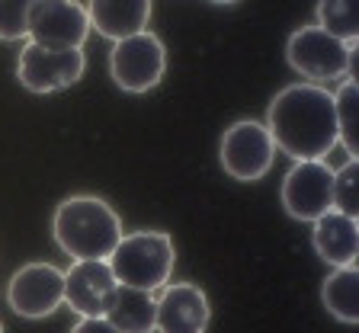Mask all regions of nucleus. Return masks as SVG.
<instances>
[{
	"label": "nucleus",
	"instance_id": "obj_1",
	"mask_svg": "<svg viewBox=\"0 0 359 333\" xmlns=\"http://www.w3.org/2000/svg\"><path fill=\"white\" fill-rule=\"evenodd\" d=\"M266 132L292 161H324L337 148L334 93L321 83H289L269 100Z\"/></svg>",
	"mask_w": 359,
	"mask_h": 333
},
{
	"label": "nucleus",
	"instance_id": "obj_2",
	"mask_svg": "<svg viewBox=\"0 0 359 333\" xmlns=\"http://www.w3.org/2000/svg\"><path fill=\"white\" fill-rule=\"evenodd\" d=\"M52 234L71 259H109L122 240V222L100 196H71L55 208Z\"/></svg>",
	"mask_w": 359,
	"mask_h": 333
},
{
	"label": "nucleus",
	"instance_id": "obj_3",
	"mask_svg": "<svg viewBox=\"0 0 359 333\" xmlns=\"http://www.w3.org/2000/svg\"><path fill=\"white\" fill-rule=\"evenodd\" d=\"M106 263L119 285L157 292L164 289L173 273L177 247L164 231H135V234H122V240L116 244Z\"/></svg>",
	"mask_w": 359,
	"mask_h": 333
},
{
	"label": "nucleus",
	"instance_id": "obj_4",
	"mask_svg": "<svg viewBox=\"0 0 359 333\" xmlns=\"http://www.w3.org/2000/svg\"><path fill=\"white\" fill-rule=\"evenodd\" d=\"M353 52H356L353 45L334 39L321 26H299L285 42V61L308 83L344 81L350 74Z\"/></svg>",
	"mask_w": 359,
	"mask_h": 333
},
{
	"label": "nucleus",
	"instance_id": "obj_5",
	"mask_svg": "<svg viewBox=\"0 0 359 333\" xmlns=\"http://www.w3.org/2000/svg\"><path fill=\"white\" fill-rule=\"evenodd\" d=\"M167 67V48L154 32H135L119 39L109 55V74L126 93H148L161 83Z\"/></svg>",
	"mask_w": 359,
	"mask_h": 333
},
{
	"label": "nucleus",
	"instance_id": "obj_6",
	"mask_svg": "<svg viewBox=\"0 0 359 333\" xmlns=\"http://www.w3.org/2000/svg\"><path fill=\"white\" fill-rule=\"evenodd\" d=\"M273 157H276V144L269 138L266 125L257 118H238L222 135L218 161H222L224 173L241 183H254V179L266 177Z\"/></svg>",
	"mask_w": 359,
	"mask_h": 333
},
{
	"label": "nucleus",
	"instance_id": "obj_7",
	"mask_svg": "<svg viewBox=\"0 0 359 333\" xmlns=\"http://www.w3.org/2000/svg\"><path fill=\"white\" fill-rule=\"evenodd\" d=\"M83 48H67V52H55V48H42L36 42L22 45V55L16 61V81L32 93H58L67 90L83 77Z\"/></svg>",
	"mask_w": 359,
	"mask_h": 333
},
{
	"label": "nucleus",
	"instance_id": "obj_8",
	"mask_svg": "<svg viewBox=\"0 0 359 333\" xmlns=\"http://www.w3.org/2000/svg\"><path fill=\"white\" fill-rule=\"evenodd\" d=\"M10 311L26 320L52 318L65 304V273L52 263H26L7 285Z\"/></svg>",
	"mask_w": 359,
	"mask_h": 333
},
{
	"label": "nucleus",
	"instance_id": "obj_9",
	"mask_svg": "<svg viewBox=\"0 0 359 333\" xmlns=\"http://www.w3.org/2000/svg\"><path fill=\"white\" fill-rule=\"evenodd\" d=\"M285 215L295 222H314L334 208V170L324 161H295L279 189Z\"/></svg>",
	"mask_w": 359,
	"mask_h": 333
},
{
	"label": "nucleus",
	"instance_id": "obj_10",
	"mask_svg": "<svg viewBox=\"0 0 359 333\" xmlns=\"http://www.w3.org/2000/svg\"><path fill=\"white\" fill-rule=\"evenodd\" d=\"M87 32V10L77 0H32L29 29H26L29 42L55 48V52H67V48H83Z\"/></svg>",
	"mask_w": 359,
	"mask_h": 333
},
{
	"label": "nucleus",
	"instance_id": "obj_11",
	"mask_svg": "<svg viewBox=\"0 0 359 333\" xmlns=\"http://www.w3.org/2000/svg\"><path fill=\"white\" fill-rule=\"evenodd\" d=\"M119 282L106 259H74L65 273V304L81 318H106Z\"/></svg>",
	"mask_w": 359,
	"mask_h": 333
},
{
	"label": "nucleus",
	"instance_id": "obj_12",
	"mask_svg": "<svg viewBox=\"0 0 359 333\" xmlns=\"http://www.w3.org/2000/svg\"><path fill=\"white\" fill-rule=\"evenodd\" d=\"M212 320L209 298L193 282L164 285L154 298V330L157 333H205Z\"/></svg>",
	"mask_w": 359,
	"mask_h": 333
},
{
	"label": "nucleus",
	"instance_id": "obj_13",
	"mask_svg": "<svg viewBox=\"0 0 359 333\" xmlns=\"http://www.w3.org/2000/svg\"><path fill=\"white\" fill-rule=\"evenodd\" d=\"M314 231H311V244L318 250V257L327 266L340 269V266H353L359 257V222L344 212H324L321 218H314Z\"/></svg>",
	"mask_w": 359,
	"mask_h": 333
},
{
	"label": "nucleus",
	"instance_id": "obj_14",
	"mask_svg": "<svg viewBox=\"0 0 359 333\" xmlns=\"http://www.w3.org/2000/svg\"><path fill=\"white\" fill-rule=\"evenodd\" d=\"M90 29H97L103 39H128L135 32H144L151 22V0H90L87 7Z\"/></svg>",
	"mask_w": 359,
	"mask_h": 333
},
{
	"label": "nucleus",
	"instance_id": "obj_15",
	"mask_svg": "<svg viewBox=\"0 0 359 333\" xmlns=\"http://www.w3.org/2000/svg\"><path fill=\"white\" fill-rule=\"evenodd\" d=\"M106 320L119 333H154V295L119 285L106 311Z\"/></svg>",
	"mask_w": 359,
	"mask_h": 333
},
{
	"label": "nucleus",
	"instance_id": "obj_16",
	"mask_svg": "<svg viewBox=\"0 0 359 333\" xmlns=\"http://www.w3.org/2000/svg\"><path fill=\"white\" fill-rule=\"evenodd\" d=\"M321 301L340 324H359V269L340 266L324 279Z\"/></svg>",
	"mask_w": 359,
	"mask_h": 333
},
{
	"label": "nucleus",
	"instance_id": "obj_17",
	"mask_svg": "<svg viewBox=\"0 0 359 333\" xmlns=\"http://www.w3.org/2000/svg\"><path fill=\"white\" fill-rule=\"evenodd\" d=\"M334 116H337V144H344L350 161H359V83L356 77H344L334 90Z\"/></svg>",
	"mask_w": 359,
	"mask_h": 333
},
{
	"label": "nucleus",
	"instance_id": "obj_18",
	"mask_svg": "<svg viewBox=\"0 0 359 333\" xmlns=\"http://www.w3.org/2000/svg\"><path fill=\"white\" fill-rule=\"evenodd\" d=\"M318 26L334 39L356 48L359 39V0H318Z\"/></svg>",
	"mask_w": 359,
	"mask_h": 333
},
{
	"label": "nucleus",
	"instance_id": "obj_19",
	"mask_svg": "<svg viewBox=\"0 0 359 333\" xmlns=\"http://www.w3.org/2000/svg\"><path fill=\"white\" fill-rule=\"evenodd\" d=\"M334 208L359 218V161H346L340 170H334Z\"/></svg>",
	"mask_w": 359,
	"mask_h": 333
},
{
	"label": "nucleus",
	"instance_id": "obj_20",
	"mask_svg": "<svg viewBox=\"0 0 359 333\" xmlns=\"http://www.w3.org/2000/svg\"><path fill=\"white\" fill-rule=\"evenodd\" d=\"M29 10H32V0H0V39L4 42L26 39Z\"/></svg>",
	"mask_w": 359,
	"mask_h": 333
},
{
	"label": "nucleus",
	"instance_id": "obj_21",
	"mask_svg": "<svg viewBox=\"0 0 359 333\" xmlns=\"http://www.w3.org/2000/svg\"><path fill=\"white\" fill-rule=\"evenodd\" d=\"M71 333H119L106 318H81Z\"/></svg>",
	"mask_w": 359,
	"mask_h": 333
},
{
	"label": "nucleus",
	"instance_id": "obj_22",
	"mask_svg": "<svg viewBox=\"0 0 359 333\" xmlns=\"http://www.w3.org/2000/svg\"><path fill=\"white\" fill-rule=\"evenodd\" d=\"M212 4H234V0H212Z\"/></svg>",
	"mask_w": 359,
	"mask_h": 333
},
{
	"label": "nucleus",
	"instance_id": "obj_23",
	"mask_svg": "<svg viewBox=\"0 0 359 333\" xmlns=\"http://www.w3.org/2000/svg\"><path fill=\"white\" fill-rule=\"evenodd\" d=\"M0 333H4V324H0Z\"/></svg>",
	"mask_w": 359,
	"mask_h": 333
}]
</instances>
